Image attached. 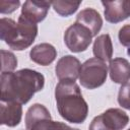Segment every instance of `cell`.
<instances>
[{
    "instance_id": "cell-1",
    "label": "cell",
    "mask_w": 130,
    "mask_h": 130,
    "mask_svg": "<svg viewBox=\"0 0 130 130\" xmlns=\"http://www.w3.org/2000/svg\"><path fill=\"white\" fill-rule=\"evenodd\" d=\"M44 85V75L32 69L24 68L1 73V102L26 104L36 92L43 89Z\"/></svg>"
},
{
    "instance_id": "cell-2",
    "label": "cell",
    "mask_w": 130,
    "mask_h": 130,
    "mask_svg": "<svg viewBox=\"0 0 130 130\" xmlns=\"http://www.w3.org/2000/svg\"><path fill=\"white\" fill-rule=\"evenodd\" d=\"M55 100L60 116L74 124L82 123L88 114V106L74 80H60L55 87Z\"/></svg>"
},
{
    "instance_id": "cell-3",
    "label": "cell",
    "mask_w": 130,
    "mask_h": 130,
    "mask_svg": "<svg viewBox=\"0 0 130 130\" xmlns=\"http://www.w3.org/2000/svg\"><path fill=\"white\" fill-rule=\"evenodd\" d=\"M37 35L38 25L20 15L17 22L7 17H2L0 20L1 40L12 50H25L34 43Z\"/></svg>"
},
{
    "instance_id": "cell-4",
    "label": "cell",
    "mask_w": 130,
    "mask_h": 130,
    "mask_svg": "<svg viewBox=\"0 0 130 130\" xmlns=\"http://www.w3.org/2000/svg\"><path fill=\"white\" fill-rule=\"evenodd\" d=\"M108 75V66L106 62L90 58L81 64L79 72V81L87 89H94L104 84Z\"/></svg>"
},
{
    "instance_id": "cell-5",
    "label": "cell",
    "mask_w": 130,
    "mask_h": 130,
    "mask_svg": "<svg viewBox=\"0 0 130 130\" xmlns=\"http://www.w3.org/2000/svg\"><path fill=\"white\" fill-rule=\"evenodd\" d=\"M129 116L121 109L111 108L94 117L89 125V130H122L127 126Z\"/></svg>"
},
{
    "instance_id": "cell-6",
    "label": "cell",
    "mask_w": 130,
    "mask_h": 130,
    "mask_svg": "<svg viewBox=\"0 0 130 130\" xmlns=\"http://www.w3.org/2000/svg\"><path fill=\"white\" fill-rule=\"evenodd\" d=\"M91 31L84 25L74 22L64 32V43L66 47L73 53H80L85 51L92 40Z\"/></svg>"
},
{
    "instance_id": "cell-7",
    "label": "cell",
    "mask_w": 130,
    "mask_h": 130,
    "mask_svg": "<svg viewBox=\"0 0 130 130\" xmlns=\"http://www.w3.org/2000/svg\"><path fill=\"white\" fill-rule=\"evenodd\" d=\"M80 68L81 63L76 57L72 55H66L58 60L55 66V73L59 80L75 81L79 77Z\"/></svg>"
},
{
    "instance_id": "cell-8",
    "label": "cell",
    "mask_w": 130,
    "mask_h": 130,
    "mask_svg": "<svg viewBox=\"0 0 130 130\" xmlns=\"http://www.w3.org/2000/svg\"><path fill=\"white\" fill-rule=\"evenodd\" d=\"M104 14L107 21L118 23L130 16V0L102 1Z\"/></svg>"
},
{
    "instance_id": "cell-9",
    "label": "cell",
    "mask_w": 130,
    "mask_h": 130,
    "mask_svg": "<svg viewBox=\"0 0 130 130\" xmlns=\"http://www.w3.org/2000/svg\"><path fill=\"white\" fill-rule=\"evenodd\" d=\"M50 6L51 1L27 0L21 7L20 16L37 24L38 22H41L46 18Z\"/></svg>"
},
{
    "instance_id": "cell-10",
    "label": "cell",
    "mask_w": 130,
    "mask_h": 130,
    "mask_svg": "<svg viewBox=\"0 0 130 130\" xmlns=\"http://www.w3.org/2000/svg\"><path fill=\"white\" fill-rule=\"evenodd\" d=\"M22 117L21 105L14 102H1L0 122L8 127H15L19 124Z\"/></svg>"
},
{
    "instance_id": "cell-11",
    "label": "cell",
    "mask_w": 130,
    "mask_h": 130,
    "mask_svg": "<svg viewBox=\"0 0 130 130\" xmlns=\"http://www.w3.org/2000/svg\"><path fill=\"white\" fill-rule=\"evenodd\" d=\"M109 73L112 81L125 84L130 80V62L125 58H115L110 61Z\"/></svg>"
},
{
    "instance_id": "cell-12",
    "label": "cell",
    "mask_w": 130,
    "mask_h": 130,
    "mask_svg": "<svg viewBox=\"0 0 130 130\" xmlns=\"http://www.w3.org/2000/svg\"><path fill=\"white\" fill-rule=\"evenodd\" d=\"M57 57V51L54 46L48 43H42L35 47L29 52V58L32 62L47 66L50 65Z\"/></svg>"
},
{
    "instance_id": "cell-13",
    "label": "cell",
    "mask_w": 130,
    "mask_h": 130,
    "mask_svg": "<svg viewBox=\"0 0 130 130\" xmlns=\"http://www.w3.org/2000/svg\"><path fill=\"white\" fill-rule=\"evenodd\" d=\"M75 22H78L84 25L85 27H87L91 31L93 37H95L98 32H100L103 25V19L100 13L95 9L88 8V7L82 9L77 14Z\"/></svg>"
},
{
    "instance_id": "cell-14",
    "label": "cell",
    "mask_w": 130,
    "mask_h": 130,
    "mask_svg": "<svg viewBox=\"0 0 130 130\" xmlns=\"http://www.w3.org/2000/svg\"><path fill=\"white\" fill-rule=\"evenodd\" d=\"M92 52L94 58L104 62L111 61L113 57V44L109 34H103L95 38L93 42Z\"/></svg>"
},
{
    "instance_id": "cell-15",
    "label": "cell",
    "mask_w": 130,
    "mask_h": 130,
    "mask_svg": "<svg viewBox=\"0 0 130 130\" xmlns=\"http://www.w3.org/2000/svg\"><path fill=\"white\" fill-rule=\"evenodd\" d=\"M45 118H51L49 110L42 104H34L28 108L25 114V128L28 130L36 122L45 119Z\"/></svg>"
},
{
    "instance_id": "cell-16",
    "label": "cell",
    "mask_w": 130,
    "mask_h": 130,
    "mask_svg": "<svg viewBox=\"0 0 130 130\" xmlns=\"http://www.w3.org/2000/svg\"><path fill=\"white\" fill-rule=\"evenodd\" d=\"M28 130H79L68 126L65 123L53 121L52 118H45L36 122Z\"/></svg>"
},
{
    "instance_id": "cell-17",
    "label": "cell",
    "mask_w": 130,
    "mask_h": 130,
    "mask_svg": "<svg viewBox=\"0 0 130 130\" xmlns=\"http://www.w3.org/2000/svg\"><path fill=\"white\" fill-rule=\"evenodd\" d=\"M81 4L80 1H51V6L61 16H69L73 14Z\"/></svg>"
},
{
    "instance_id": "cell-18",
    "label": "cell",
    "mask_w": 130,
    "mask_h": 130,
    "mask_svg": "<svg viewBox=\"0 0 130 130\" xmlns=\"http://www.w3.org/2000/svg\"><path fill=\"white\" fill-rule=\"evenodd\" d=\"M1 73L13 72L17 66V59L12 52L1 50Z\"/></svg>"
},
{
    "instance_id": "cell-19",
    "label": "cell",
    "mask_w": 130,
    "mask_h": 130,
    "mask_svg": "<svg viewBox=\"0 0 130 130\" xmlns=\"http://www.w3.org/2000/svg\"><path fill=\"white\" fill-rule=\"evenodd\" d=\"M118 104L127 110H130V82H127L119 88Z\"/></svg>"
},
{
    "instance_id": "cell-20",
    "label": "cell",
    "mask_w": 130,
    "mask_h": 130,
    "mask_svg": "<svg viewBox=\"0 0 130 130\" xmlns=\"http://www.w3.org/2000/svg\"><path fill=\"white\" fill-rule=\"evenodd\" d=\"M118 39L122 46L130 47V24H125L119 29Z\"/></svg>"
},
{
    "instance_id": "cell-21",
    "label": "cell",
    "mask_w": 130,
    "mask_h": 130,
    "mask_svg": "<svg viewBox=\"0 0 130 130\" xmlns=\"http://www.w3.org/2000/svg\"><path fill=\"white\" fill-rule=\"evenodd\" d=\"M20 5V2L18 0L16 1H6V0H0V12L2 14H9L13 11H15L18 6Z\"/></svg>"
},
{
    "instance_id": "cell-22",
    "label": "cell",
    "mask_w": 130,
    "mask_h": 130,
    "mask_svg": "<svg viewBox=\"0 0 130 130\" xmlns=\"http://www.w3.org/2000/svg\"><path fill=\"white\" fill-rule=\"evenodd\" d=\"M128 130H130V128H129V129H128Z\"/></svg>"
}]
</instances>
